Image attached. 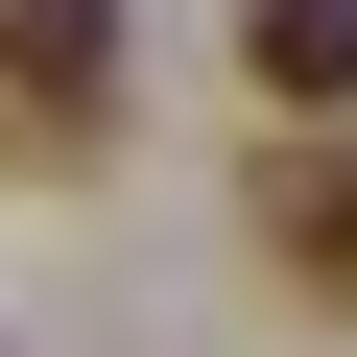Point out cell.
<instances>
[{
    "label": "cell",
    "mask_w": 357,
    "mask_h": 357,
    "mask_svg": "<svg viewBox=\"0 0 357 357\" xmlns=\"http://www.w3.org/2000/svg\"><path fill=\"white\" fill-rule=\"evenodd\" d=\"M119 119V0H0V167H96Z\"/></svg>",
    "instance_id": "obj_1"
},
{
    "label": "cell",
    "mask_w": 357,
    "mask_h": 357,
    "mask_svg": "<svg viewBox=\"0 0 357 357\" xmlns=\"http://www.w3.org/2000/svg\"><path fill=\"white\" fill-rule=\"evenodd\" d=\"M238 72L286 119H357V0H238Z\"/></svg>",
    "instance_id": "obj_2"
},
{
    "label": "cell",
    "mask_w": 357,
    "mask_h": 357,
    "mask_svg": "<svg viewBox=\"0 0 357 357\" xmlns=\"http://www.w3.org/2000/svg\"><path fill=\"white\" fill-rule=\"evenodd\" d=\"M262 238H286V286H310V310H357V143L262 167Z\"/></svg>",
    "instance_id": "obj_3"
}]
</instances>
